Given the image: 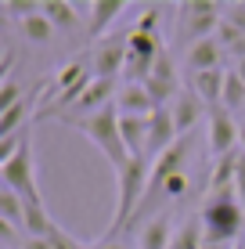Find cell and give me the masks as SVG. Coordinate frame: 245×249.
Instances as JSON below:
<instances>
[{
    "label": "cell",
    "mask_w": 245,
    "mask_h": 249,
    "mask_svg": "<svg viewBox=\"0 0 245 249\" xmlns=\"http://www.w3.org/2000/svg\"><path fill=\"white\" fill-rule=\"evenodd\" d=\"M202 231L206 242L227 246L245 238V206L238 202V192H216L202 202Z\"/></svg>",
    "instance_id": "cell-1"
},
{
    "label": "cell",
    "mask_w": 245,
    "mask_h": 249,
    "mask_svg": "<svg viewBox=\"0 0 245 249\" xmlns=\"http://www.w3.org/2000/svg\"><path fill=\"white\" fill-rule=\"evenodd\" d=\"M76 130H80L87 141H94L98 148H101V156H105L108 162H112V170H115V177L123 174L126 166H130V152H126V144H123V130H119V108H115V101L112 105H105L101 112L94 116H87V119H80V123H72Z\"/></svg>",
    "instance_id": "cell-2"
},
{
    "label": "cell",
    "mask_w": 245,
    "mask_h": 249,
    "mask_svg": "<svg viewBox=\"0 0 245 249\" xmlns=\"http://www.w3.org/2000/svg\"><path fill=\"white\" fill-rule=\"evenodd\" d=\"M0 181H4V188H11L15 195H22L25 206H44V195H40V184H36V162H33L29 134H25L22 148L15 152V159H7L0 166Z\"/></svg>",
    "instance_id": "cell-3"
},
{
    "label": "cell",
    "mask_w": 245,
    "mask_h": 249,
    "mask_svg": "<svg viewBox=\"0 0 245 249\" xmlns=\"http://www.w3.org/2000/svg\"><path fill=\"white\" fill-rule=\"evenodd\" d=\"M177 11H180V33H177V36H180V44H188V47L216 36V25L224 18L220 15L224 4H213V0H188V4H180Z\"/></svg>",
    "instance_id": "cell-4"
},
{
    "label": "cell",
    "mask_w": 245,
    "mask_h": 249,
    "mask_svg": "<svg viewBox=\"0 0 245 249\" xmlns=\"http://www.w3.org/2000/svg\"><path fill=\"white\" fill-rule=\"evenodd\" d=\"M163 40L151 36V33H133L130 29V47H126V69H123V80L126 83H145L155 69L159 54H163Z\"/></svg>",
    "instance_id": "cell-5"
},
{
    "label": "cell",
    "mask_w": 245,
    "mask_h": 249,
    "mask_svg": "<svg viewBox=\"0 0 245 249\" xmlns=\"http://www.w3.org/2000/svg\"><path fill=\"white\" fill-rule=\"evenodd\" d=\"M126 47H130V33L98 40L94 54H90V72H94V80H115V76H123V69H126Z\"/></svg>",
    "instance_id": "cell-6"
},
{
    "label": "cell",
    "mask_w": 245,
    "mask_h": 249,
    "mask_svg": "<svg viewBox=\"0 0 245 249\" xmlns=\"http://www.w3.org/2000/svg\"><path fill=\"white\" fill-rule=\"evenodd\" d=\"M206 119H209V152H213L216 159L242 152V141H238L242 123L234 119V112H227L224 105H216V108H209Z\"/></svg>",
    "instance_id": "cell-7"
},
{
    "label": "cell",
    "mask_w": 245,
    "mask_h": 249,
    "mask_svg": "<svg viewBox=\"0 0 245 249\" xmlns=\"http://www.w3.org/2000/svg\"><path fill=\"white\" fill-rule=\"evenodd\" d=\"M112 101H115V80H94V83H90V90L83 94V98L76 101L62 119H65V123H80V119L101 112V108L112 105Z\"/></svg>",
    "instance_id": "cell-8"
},
{
    "label": "cell",
    "mask_w": 245,
    "mask_h": 249,
    "mask_svg": "<svg viewBox=\"0 0 245 249\" xmlns=\"http://www.w3.org/2000/svg\"><path fill=\"white\" fill-rule=\"evenodd\" d=\"M170 116H173L177 134L188 137V134L198 126V119H202V116H209V105L198 98L195 90H180V94H177V101L170 105Z\"/></svg>",
    "instance_id": "cell-9"
},
{
    "label": "cell",
    "mask_w": 245,
    "mask_h": 249,
    "mask_svg": "<svg viewBox=\"0 0 245 249\" xmlns=\"http://www.w3.org/2000/svg\"><path fill=\"white\" fill-rule=\"evenodd\" d=\"M123 11H126V0H94V4H87V36L105 40L108 29L123 18Z\"/></svg>",
    "instance_id": "cell-10"
},
{
    "label": "cell",
    "mask_w": 245,
    "mask_h": 249,
    "mask_svg": "<svg viewBox=\"0 0 245 249\" xmlns=\"http://www.w3.org/2000/svg\"><path fill=\"white\" fill-rule=\"evenodd\" d=\"M224 54H227V51L220 47V40L209 36V40H202V44L188 47V54H184V69H188L191 76L213 72V69H224Z\"/></svg>",
    "instance_id": "cell-11"
},
{
    "label": "cell",
    "mask_w": 245,
    "mask_h": 249,
    "mask_svg": "<svg viewBox=\"0 0 245 249\" xmlns=\"http://www.w3.org/2000/svg\"><path fill=\"white\" fill-rule=\"evenodd\" d=\"M173 235H177V231H173V217L166 210H159L155 217L137 231V246L141 249H170L173 246Z\"/></svg>",
    "instance_id": "cell-12"
},
{
    "label": "cell",
    "mask_w": 245,
    "mask_h": 249,
    "mask_svg": "<svg viewBox=\"0 0 245 249\" xmlns=\"http://www.w3.org/2000/svg\"><path fill=\"white\" fill-rule=\"evenodd\" d=\"M115 108H119V116H141V119H151L159 112L155 101L148 98L145 83H126L119 90V98H115Z\"/></svg>",
    "instance_id": "cell-13"
},
{
    "label": "cell",
    "mask_w": 245,
    "mask_h": 249,
    "mask_svg": "<svg viewBox=\"0 0 245 249\" xmlns=\"http://www.w3.org/2000/svg\"><path fill=\"white\" fill-rule=\"evenodd\" d=\"M224 83H227V72H224V69H213V72L191 76V90H195L209 108L224 105Z\"/></svg>",
    "instance_id": "cell-14"
},
{
    "label": "cell",
    "mask_w": 245,
    "mask_h": 249,
    "mask_svg": "<svg viewBox=\"0 0 245 249\" xmlns=\"http://www.w3.org/2000/svg\"><path fill=\"white\" fill-rule=\"evenodd\" d=\"M36 98H44V87H36L33 94H25L18 105H11L7 112H0V141H4V137H15V134H18V126L25 123V119H29L33 101H36Z\"/></svg>",
    "instance_id": "cell-15"
},
{
    "label": "cell",
    "mask_w": 245,
    "mask_h": 249,
    "mask_svg": "<svg viewBox=\"0 0 245 249\" xmlns=\"http://www.w3.org/2000/svg\"><path fill=\"white\" fill-rule=\"evenodd\" d=\"M80 7L69 4V0H44V15L50 18V25L54 29H62V33H76L80 29Z\"/></svg>",
    "instance_id": "cell-16"
},
{
    "label": "cell",
    "mask_w": 245,
    "mask_h": 249,
    "mask_svg": "<svg viewBox=\"0 0 245 249\" xmlns=\"http://www.w3.org/2000/svg\"><path fill=\"white\" fill-rule=\"evenodd\" d=\"M234 174H238V152H234V156L213 159V170H209V195L231 192L234 188Z\"/></svg>",
    "instance_id": "cell-17"
},
{
    "label": "cell",
    "mask_w": 245,
    "mask_h": 249,
    "mask_svg": "<svg viewBox=\"0 0 245 249\" xmlns=\"http://www.w3.org/2000/svg\"><path fill=\"white\" fill-rule=\"evenodd\" d=\"M18 29H22V36L29 40V44H40V47H47L50 40H54V25H50V18L44 15V7H40L36 15H29V18H22L18 22Z\"/></svg>",
    "instance_id": "cell-18"
},
{
    "label": "cell",
    "mask_w": 245,
    "mask_h": 249,
    "mask_svg": "<svg viewBox=\"0 0 245 249\" xmlns=\"http://www.w3.org/2000/svg\"><path fill=\"white\" fill-rule=\"evenodd\" d=\"M0 220L11 228H25V199L11 188H0Z\"/></svg>",
    "instance_id": "cell-19"
},
{
    "label": "cell",
    "mask_w": 245,
    "mask_h": 249,
    "mask_svg": "<svg viewBox=\"0 0 245 249\" xmlns=\"http://www.w3.org/2000/svg\"><path fill=\"white\" fill-rule=\"evenodd\" d=\"M87 76H94V72H87V62L83 58H76V62H69V65H62L54 72V80H50V87H54L58 94H65V90H72L76 83H83Z\"/></svg>",
    "instance_id": "cell-20"
},
{
    "label": "cell",
    "mask_w": 245,
    "mask_h": 249,
    "mask_svg": "<svg viewBox=\"0 0 245 249\" xmlns=\"http://www.w3.org/2000/svg\"><path fill=\"white\" fill-rule=\"evenodd\" d=\"M245 105V80L238 72H227V83H224V108L227 112H234V108H242Z\"/></svg>",
    "instance_id": "cell-21"
},
{
    "label": "cell",
    "mask_w": 245,
    "mask_h": 249,
    "mask_svg": "<svg viewBox=\"0 0 245 249\" xmlns=\"http://www.w3.org/2000/svg\"><path fill=\"white\" fill-rule=\"evenodd\" d=\"M188 188H191L188 174H177V177H170V181L163 184V192H159V195H163L166 202H180L184 195H188Z\"/></svg>",
    "instance_id": "cell-22"
},
{
    "label": "cell",
    "mask_w": 245,
    "mask_h": 249,
    "mask_svg": "<svg viewBox=\"0 0 245 249\" xmlns=\"http://www.w3.org/2000/svg\"><path fill=\"white\" fill-rule=\"evenodd\" d=\"M159 18H163V15H159V7L155 4H148V7H141V15H137V22H133V33H151V36H159Z\"/></svg>",
    "instance_id": "cell-23"
},
{
    "label": "cell",
    "mask_w": 245,
    "mask_h": 249,
    "mask_svg": "<svg viewBox=\"0 0 245 249\" xmlns=\"http://www.w3.org/2000/svg\"><path fill=\"white\" fill-rule=\"evenodd\" d=\"M0 7H4L11 18H18V22H22V18H29V15H36L44 4H36V0H4Z\"/></svg>",
    "instance_id": "cell-24"
},
{
    "label": "cell",
    "mask_w": 245,
    "mask_h": 249,
    "mask_svg": "<svg viewBox=\"0 0 245 249\" xmlns=\"http://www.w3.org/2000/svg\"><path fill=\"white\" fill-rule=\"evenodd\" d=\"M18 101H22V83L11 76V80H4V87H0V112H7V108L18 105Z\"/></svg>",
    "instance_id": "cell-25"
},
{
    "label": "cell",
    "mask_w": 245,
    "mask_h": 249,
    "mask_svg": "<svg viewBox=\"0 0 245 249\" xmlns=\"http://www.w3.org/2000/svg\"><path fill=\"white\" fill-rule=\"evenodd\" d=\"M151 76H159V80H177V65H173L170 51H163V54H159V62H155V69H151Z\"/></svg>",
    "instance_id": "cell-26"
},
{
    "label": "cell",
    "mask_w": 245,
    "mask_h": 249,
    "mask_svg": "<svg viewBox=\"0 0 245 249\" xmlns=\"http://www.w3.org/2000/svg\"><path fill=\"white\" fill-rule=\"evenodd\" d=\"M224 18L234 25V29H242L245 33V4L238 0V4H224Z\"/></svg>",
    "instance_id": "cell-27"
},
{
    "label": "cell",
    "mask_w": 245,
    "mask_h": 249,
    "mask_svg": "<svg viewBox=\"0 0 245 249\" xmlns=\"http://www.w3.org/2000/svg\"><path fill=\"white\" fill-rule=\"evenodd\" d=\"M234 192H238V202L245 206V152H238V174H234Z\"/></svg>",
    "instance_id": "cell-28"
},
{
    "label": "cell",
    "mask_w": 245,
    "mask_h": 249,
    "mask_svg": "<svg viewBox=\"0 0 245 249\" xmlns=\"http://www.w3.org/2000/svg\"><path fill=\"white\" fill-rule=\"evenodd\" d=\"M22 249H54V242H50V238H33V235H25V238H22Z\"/></svg>",
    "instance_id": "cell-29"
},
{
    "label": "cell",
    "mask_w": 245,
    "mask_h": 249,
    "mask_svg": "<svg viewBox=\"0 0 245 249\" xmlns=\"http://www.w3.org/2000/svg\"><path fill=\"white\" fill-rule=\"evenodd\" d=\"M90 249H126V246L119 242V238H101V242H98V246H90Z\"/></svg>",
    "instance_id": "cell-30"
},
{
    "label": "cell",
    "mask_w": 245,
    "mask_h": 249,
    "mask_svg": "<svg viewBox=\"0 0 245 249\" xmlns=\"http://www.w3.org/2000/svg\"><path fill=\"white\" fill-rule=\"evenodd\" d=\"M234 72H238L242 80H245V58H238V65H234Z\"/></svg>",
    "instance_id": "cell-31"
},
{
    "label": "cell",
    "mask_w": 245,
    "mask_h": 249,
    "mask_svg": "<svg viewBox=\"0 0 245 249\" xmlns=\"http://www.w3.org/2000/svg\"><path fill=\"white\" fill-rule=\"evenodd\" d=\"M238 141H242V152H245V119H242V130H238Z\"/></svg>",
    "instance_id": "cell-32"
},
{
    "label": "cell",
    "mask_w": 245,
    "mask_h": 249,
    "mask_svg": "<svg viewBox=\"0 0 245 249\" xmlns=\"http://www.w3.org/2000/svg\"><path fill=\"white\" fill-rule=\"evenodd\" d=\"M202 249H227V246H216V242H206V246H202Z\"/></svg>",
    "instance_id": "cell-33"
},
{
    "label": "cell",
    "mask_w": 245,
    "mask_h": 249,
    "mask_svg": "<svg viewBox=\"0 0 245 249\" xmlns=\"http://www.w3.org/2000/svg\"><path fill=\"white\" fill-rule=\"evenodd\" d=\"M231 249H245V238H238V242H234Z\"/></svg>",
    "instance_id": "cell-34"
}]
</instances>
